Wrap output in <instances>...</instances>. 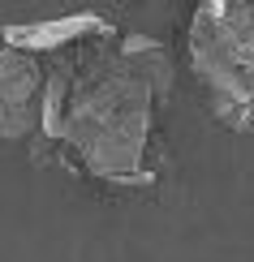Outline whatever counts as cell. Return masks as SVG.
Listing matches in <instances>:
<instances>
[{
	"label": "cell",
	"mask_w": 254,
	"mask_h": 262,
	"mask_svg": "<svg viewBox=\"0 0 254 262\" xmlns=\"http://www.w3.org/2000/svg\"><path fill=\"white\" fill-rule=\"evenodd\" d=\"M185 48L211 112L237 134H254V0L198 5Z\"/></svg>",
	"instance_id": "obj_2"
},
{
	"label": "cell",
	"mask_w": 254,
	"mask_h": 262,
	"mask_svg": "<svg viewBox=\"0 0 254 262\" xmlns=\"http://www.w3.org/2000/svg\"><path fill=\"white\" fill-rule=\"evenodd\" d=\"M43 69L39 56L0 43V138H39L43 121Z\"/></svg>",
	"instance_id": "obj_3"
},
{
	"label": "cell",
	"mask_w": 254,
	"mask_h": 262,
	"mask_svg": "<svg viewBox=\"0 0 254 262\" xmlns=\"http://www.w3.org/2000/svg\"><path fill=\"white\" fill-rule=\"evenodd\" d=\"M160 95L125 60L112 52H95L73 64L69 107L56 142L43 146L61 150L65 163H78L95 181L116 189H147L155 181V125Z\"/></svg>",
	"instance_id": "obj_1"
},
{
	"label": "cell",
	"mask_w": 254,
	"mask_h": 262,
	"mask_svg": "<svg viewBox=\"0 0 254 262\" xmlns=\"http://www.w3.org/2000/svg\"><path fill=\"white\" fill-rule=\"evenodd\" d=\"M99 39H116L112 21L104 13H91V9H78V13H61V17H43V21H17V26H5L0 43L17 52H30V56H65L69 48H82V43H99Z\"/></svg>",
	"instance_id": "obj_4"
},
{
	"label": "cell",
	"mask_w": 254,
	"mask_h": 262,
	"mask_svg": "<svg viewBox=\"0 0 254 262\" xmlns=\"http://www.w3.org/2000/svg\"><path fill=\"white\" fill-rule=\"evenodd\" d=\"M116 56L125 60V69L138 73L160 99L172 95L177 69H172V52L164 48L160 39H151V35H116Z\"/></svg>",
	"instance_id": "obj_5"
}]
</instances>
